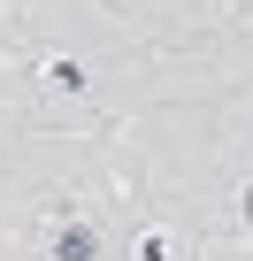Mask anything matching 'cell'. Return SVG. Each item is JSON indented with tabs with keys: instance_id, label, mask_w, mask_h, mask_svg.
I'll list each match as a JSON object with an SVG mask.
<instances>
[{
	"instance_id": "cell-1",
	"label": "cell",
	"mask_w": 253,
	"mask_h": 261,
	"mask_svg": "<svg viewBox=\"0 0 253 261\" xmlns=\"http://www.w3.org/2000/svg\"><path fill=\"white\" fill-rule=\"evenodd\" d=\"M62 261H92V230H69L62 238Z\"/></svg>"
}]
</instances>
